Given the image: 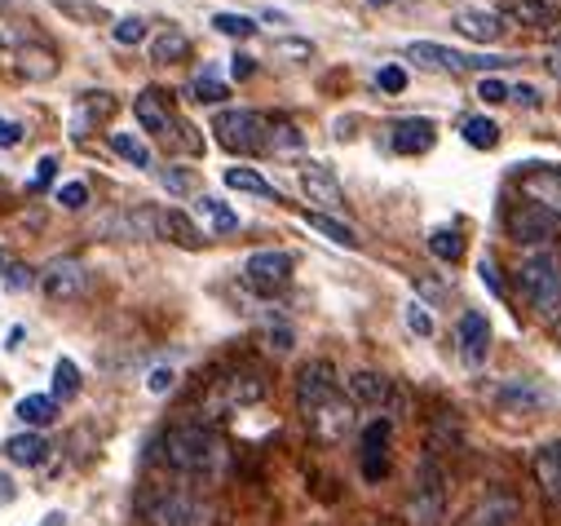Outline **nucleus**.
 <instances>
[{
  "label": "nucleus",
  "instance_id": "a211bd4d",
  "mask_svg": "<svg viewBox=\"0 0 561 526\" xmlns=\"http://www.w3.org/2000/svg\"><path fill=\"white\" fill-rule=\"evenodd\" d=\"M133 115H137V124L147 128L151 138H160L164 147H169V138H173V111H169V98L160 93V89H142L133 98Z\"/></svg>",
  "mask_w": 561,
  "mask_h": 526
},
{
  "label": "nucleus",
  "instance_id": "f03ea898",
  "mask_svg": "<svg viewBox=\"0 0 561 526\" xmlns=\"http://www.w3.org/2000/svg\"><path fill=\"white\" fill-rule=\"evenodd\" d=\"M164 469H173L186 482H213L226 469V443L208 421H178L156 443Z\"/></svg>",
  "mask_w": 561,
  "mask_h": 526
},
{
  "label": "nucleus",
  "instance_id": "09e8293b",
  "mask_svg": "<svg viewBox=\"0 0 561 526\" xmlns=\"http://www.w3.org/2000/svg\"><path fill=\"white\" fill-rule=\"evenodd\" d=\"M160 182H164L173 195H186V191L195 186V178H191L186 169H178V164H173V169H164V173H160Z\"/></svg>",
  "mask_w": 561,
  "mask_h": 526
},
{
  "label": "nucleus",
  "instance_id": "72a5a7b5",
  "mask_svg": "<svg viewBox=\"0 0 561 526\" xmlns=\"http://www.w3.org/2000/svg\"><path fill=\"white\" fill-rule=\"evenodd\" d=\"M106 142H111V151H115L119 160H128L133 169H151V147L137 138V134H111Z\"/></svg>",
  "mask_w": 561,
  "mask_h": 526
},
{
  "label": "nucleus",
  "instance_id": "7ed1b4c3",
  "mask_svg": "<svg viewBox=\"0 0 561 526\" xmlns=\"http://www.w3.org/2000/svg\"><path fill=\"white\" fill-rule=\"evenodd\" d=\"M137 517L147 526H217V504L199 487H142L137 495Z\"/></svg>",
  "mask_w": 561,
  "mask_h": 526
},
{
  "label": "nucleus",
  "instance_id": "6e6552de",
  "mask_svg": "<svg viewBox=\"0 0 561 526\" xmlns=\"http://www.w3.org/2000/svg\"><path fill=\"white\" fill-rule=\"evenodd\" d=\"M407 62L425 67V71L460 76V71H495V67H508V62H517V58H473V54H460V49L438 45V41H411V45H407Z\"/></svg>",
  "mask_w": 561,
  "mask_h": 526
},
{
  "label": "nucleus",
  "instance_id": "c756f323",
  "mask_svg": "<svg viewBox=\"0 0 561 526\" xmlns=\"http://www.w3.org/2000/svg\"><path fill=\"white\" fill-rule=\"evenodd\" d=\"M0 288H10V293H32L36 288V271L23 266V261L10 256L5 248H0Z\"/></svg>",
  "mask_w": 561,
  "mask_h": 526
},
{
  "label": "nucleus",
  "instance_id": "a19ab883",
  "mask_svg": "<svg viewBox=\"0 0 561 526\" xmlns=\"http://www.w3.org/2000/svg\"><path fill=\"white\" fill-rule=\"evenodd\" d=\"M402 319H407V328H411L415 336H434V310H430L425 301L411 297V301L402 306Z\"/></svg>",
  "mask_w": 561,
  "mask_h": 526
},
{
  "label": "nucleus",
  "instance_id": "dca6fc26",
  "mask_svg": "<svg viewBox=\"0 0 561 526\" xmlns=\"http://www.w3.org/2000/svg\"><path fill=\"white\" fill-rule=\"evenodd\" d=\"M345 393H350V403H354V408H367V412H385V408L402 403V399H398V389H393V380L380 376V371H354Z\"/></svg>",
  "mask_w": 561,
  "mask_h": 526
},
{
  "label": "nucleus",
  "instance_id": "5701e85b",
  "mask_svg": "<svg viewBox=\"0 0 561 526\" xmlns=\"http://www.w3.org/2000/svg\"><path fill=\"white\" fill-rule=\"evenodd\" d=\"M111 111H115V98H111V93H84V98L76 102V111H71V138H76V142L89 138Z\"/></svg>",
  "mask_w": 561,
  "mask_h": 526
},
{
  "label": "nucleus",
  "instance_id": "7c9ffc66",
  "mask_svg": "<svg viewBox=\"0 0 561 526\" xmlns=\"http://www.w3.org/2000/svg\"><path fill=\"white\" fill-rule=\"evenodd\" d=\"M195 213H199L217 235H234V230H239V217H234L217 195H199V199H195Z\"/></svg>",
  "mask_w": 561,
  "mask_h": 526
},
{
  "label": "nucleus",
  "instance_id": "864d4df0",
  "mask_svg": "<svg viewBox=\"0 0 561 526\" xmlns=\"http://www.w3.org/2000/svg\"><path fill=\"white\" fill-rule=\"evenodd\" d=\"M508 102H517V106H539L543 98H539V89H530V84H508Z\"/></svg>",
  "mask_w": 561,
  "mask_h": 526
},
{
  "label": "nucleus",
  "instance_id": "603ef678",
  "mask_svg": "<svg viewBox=\"0 0 561 526\" xmlns=\"http://www.w3.org/2000/svg\"><path fill=\"white\" fill-rule=\"evenodd\" d=\"M478 275H482V284H486L495 297H504V284H500V275H495V261H491V256L478 261Z\"/></svg>",
  "mask_w": 561,
  "mask_h": 526
},
{
  "label": "nucleus",
  "instance_id": "ddd939ff",
  "mask_svg": "<svg viewBox=\"0 0 561 526\" xmlns=\"http://www.w3.org/2000/svg\"><path fill=\"white\" fill-rule=\"evenodd\" d=\"M301 191H306V199L310 204H319L328 217L332 213H345V191H341V182H336V173L328 169V164H301Z\"/></svg>",
  "mask_w": 561,
  "mask_h": 526
},
{
  "label": "nucleus",
  "instance_id": "a878e982",
  "mask_svg": "<svg viewBox=\"0 0 561 526\" xmlns=\"http://www.w3.org/2000/svg\"><path fill=\"white\" fill-rule=\"evenodd\" d=\"M513 522H517V500L504 495V491H491V495L465 517V526H513Z\"/></svg>",
  "mask_w": 561,
  "mask_h": 526
},
{
  "label": "nucleus",
  "instance_id": "aec40b11",
  "mask_svg": "<svg viewBox=\"0 0 561 526\" xmlns=\"http://www.w3.org/2000/svg\"><path fill=\"white\" fill-rule=\"evenodd\" d=\"M522 195L535 208L561 217V169H530V173H522Z\"/></svg>",
  "mask_w": 561,
  "mask_h": 526
},
{
  "label": "nucleus",
  "instance_id": "4c0bfd02",
  "mask_svg": "<svg viewBox=\"0 0 561 526\" xmlns=\"http://www.w3.org/2000/svg\"><path fill=\"white\" fill-rule=\"evenodd\" d=\"M27 41H36L32 19H0V49H23Z\"/></svg>",
  "mask_w": 561,
  "mask_h": 526
},
{
  "label": "nucleus",
  "instance_id": "6ab92c4d",
  "mask_svg": "<svg viewBox=\"0 0 561 526\" xmlns=\"http://www.w3.org/2000/svg\"><path fill=\"white\" fill-rule=\"evenodd\" d=\"M58 49L49 45V41H27L23 49H14V71L27 80V84H45V80H54L58 76Z\"/></svg>",
  "mask_w": 561,
  "mask_h": 526
},
{
  "label": "nucleus",
  "instance_id": "423d86ee",
  "mask_svg": "<svg viewBox=\"0 0 561 526\" xmlns=\"http://www.w3.org/2000/svg\"><path fill=\"white\" fill-rule=\"evenodd\" d=\"M443 508H447V478H443L438 460L425 456V460L415 465V478H411V491H407L402 513H407L411 526H438Z\"/></svg>",
  "mask_w": 561,
  "mask_h": 526
},
{
  "label": "nucleus",
  "instance_id": "680f3d73",
  "mask_svg": "<svg viewBox=\"0 0 561 526\" xmlns=\"http://www.w3.org/2000/svg\"><path fill=\"white\" fill-rule=\"evenodd\" d=\"M41 526H67V517H62V513H49V517H45Z\"/></svg>",
  "mask_w": 561,
  "mask_h": 526
},
{
  "label": "nucleus",
  "instance_id": "5fc2aeb1",
  "mask_svg": "<svg viewBox=\"0 0 561 526\" xmlns=\"http://www.w3.org/2000/svg\"><path fill=\"white\" fill-rule=\"evenodd\" d=\"M274 54H284V58H310V54H314V45H310V41H278V45H274Z\"/></svg>",
  "mask_w": 561,
  "mask_h": 526
},
{
  "label": "nucleus",
  "instance_id": "4468645a",
  "mask_svg": "<svg viewBox=\"0 0 561 526\" xmlns=\"http://www.w3.org/2000/svg\"><path fill=\"white\" fill-rule=\"evenodd\" d=\"M504 226H508V235H513L517 243H526V248H539V243L557 239V217L543 213V208H535V204L513 208V213L504 217Z\"/></svg>",
  "mask_w": 561,
  "mask_h": 526
},
{
  "label": "nucleus",
  "instance_id": "13d9d810",
  "mask_svg": "<svg viewBox=\"0 0 561 526\" xmlns=\"http://www.w3.org/2000/svg\"><path fill=\"white\" fill-rule=\"evenodd\" d=\"M270 345H274L278 354H284V350H293V332H288V328H278V332H270Z\"/></svg>",
  "mask_w": 561,
  "mask_h": 526
},
{
  "label": "nucleus",
  "instance_id": "473e14b6",
  "mask_svg": "<svg viewBox=\"0 0 561 526\" xmlns=\"http://www.w3.org/2000/svg\"><path fill=\"white\" fill-rule=\"evenodd\" d=\"M14 412H19V421H23V425L41 430V425H49V421L58 416V403L49 399V393H27V399H23Z\"/></svg>",
  "mask_w": 561,
  "mask_h": 526
},
{
  "label": "nucleus",
  "instance_id": "c9c22d12",
  "mask_svg": "<svg viewBox=\"0 0 561 526\" xmlns=\"http://www.w3.org/2000/svg\"><path fill=\"white\" fill-rule=\"evenodd\" d=\"M226 186L243 191V195H261V199H278V191L256 173V169H226Z\"/></svg>",
  "mask_w": 561,
  "mask_h": 526
},
{
  "label": "nucleus",
  "instance_id": "2eb2a0df",
  "mask_svg": "<svg viewBox=\"0 0 561 526\" xmlns=\"http://www.w3.org/2000/svg\"><path fill=\"white\" fill-rule=\"evenodd\" d=\"M491 319L482 315V310H465L460 315V323H456V345H460V358L469 363V367H482L486 363V354H491Z\"/></svg>",
  "mask_w": 561,
  "mask_h": 526
},
{
  "label": "nucleus",
  "instance_id": "0e129e2a",
  "mask_svg": "<svg viewBox=\"0 0 561 526\" xmlns=\"http://www.w3.org/2000/svg\"><path fill=\"white\" fill-rule=\"evenodd\" d=\"M367 5H393V0H367Z\"/></svg>",
  "mask_w": 561,
  "mask_h": 526
},
{
  "label": "nucleus",
  "instance_id": "49530a36",
  "mask_svg": "<svg viewBox=\"0 0 561 526\" xmlns=\"http://www.w3.org/2000/svg\"><path fill=\"white\" fill-rule=\"evenodd\" d=\"M478 98L491 102V106H500V102H508V84H504L500 76H486V80L478 84Z\"/></svg>",
  "mask_w": 561,
  "mask_h": 526
},
{
  "label": "nucleus",
  "instance_id": "4be33fe9",
  "mask_svg": "<svg viewBox=\"0 0 561 526\" xmlns=\"http://www.w3.org/2000/svg\"><path fill=\"white\" fill-rule=\"evenodd\" d=\"M500 19L513 23V27H535V32H539V27H552L561 14H557L552 0H504Z\"/></svg>",
  "mask_w": 561,
  "mask_h": 526
},
{
  "label": "nucleus",
  "instance_id": "cd10ccee",
  "mask_svg": "<svg viewBox=\"0 0 561 526\" xmlns=\"http://www.w3.org/2000/svg\"><path fill=\"white\" fill-rule=\"evenodd\" d=\"M186 54H191V36H186L182 27H164V32L151 41V62H160V67L186 62Z\"/></svg>",
  "mask_w": 561,
  "mask_h": 526
},
{
  "label": "nucleus",
  "instance_id": "e433bc0d",
  "mask_svg": "<svg viewBox=\"0 0 561 526\" xmlns=\"http://www.w3.org/2000/svg\"><path fill=\"white\" fill-rule=\"evenodd\" d=\"M306 221H310L319 235H328L332 243H341V248H358L354 226H345V221H336V217H328V213H306Z\"/></svg>",
  "mask_w": 561,
  "mask_h": 526
},
{
  "label": "nucleus",
  "instance_id": "412c9836",
  "mask_svg": "<svg viewBox=\"0 0 561 526\" xmlns=\"http://www.w3.org/2000/svg\"><path fill=\"white\" fill-rule=\"evenodd\" d=\"M451 27L460 32V36H469L473 45H495V41H504V19L500 14H491V10H456L451 14Z\"/></svg>",
  "mask_w": 561,
  "mask_h": 526
},
{
  "label": "nucleus",
  "instance_id": "de8ad7c7",
  "mask_svg": "<svg viewBox=\"0 0 561 526\" xmlns=\"http://www.w3.org/2000/svg\"><path fill=\"white\" fill-rule=\"evenodd\" d=\"M376 84H380L385 93H402V89H407V71H402V67H380V71H376Z\"/></svg>",
  "mask_w": 561,
  "mask_h": 526
},
{
  "label": "nucleus",
  "instance_id": "c03bdc74",
  "mask_svg": "<svg viewBox=\"0 0 561 526\" xmlns=\"http://www.w3.org/2000/svg\"><path fill=\"white\" fill-rule=\"evenodd\" d=\"M111 41H115V45H142V41H147V19H137V14L119 19V23L111 27Z\"/></svg>",
  "mask_w": 561,
  "mask_h": 526
},
{
  "label": "nucleus",
  "instance_id": "4d7b16f0",
  "mask_svg": "<svg viewBox=\"0 0 561 526\" xmlns=\"http://www.w3.org/2000/svg\"><path fill=\"white\" fill-rule=\"evenodd\" d=\"M23 142V128L14 119H0V147H19Z\"/></svg>",
  "mask_w": 561,
  "mask_h": 526
},
{
  "label": "nucleus",
  "instance_id": "e2e57ef3",
  "mask_svg": "<svg viewBox=\"0 0 561 526\" xmlns=\"http://www.w3.org/2000/svg\"><path fill=\"white\" fill-rule=\"evenodd\" d=\"M552 336H557V341H561V319H557V323H552Z\"/></svg>",
  "mask_w": 561,
  "mask_h": 526
},
{
  "label": "nucleus",
  "instance_id": "3c124183",
  "mask_svg": "<svg viewBox=\"0 0 561 526\" xmlns=\"http://www.w3.org/2000/svg\"><path fill=\"white\" fill-rule=\"evenodd\" d=\"M173 385H178V371H173V367H156V371L147 376V389H151V393H169Z\"/></svg>",
  "mask_w": 561,
  "mask_h": 526
},
{
  "label": "nucleus",
  "instance_id": "f8f14e48",
  "mask_svg": "<svg viewBox=\"0 0 561 526\" xmlns=\"http://www.w3.org/2000/svg\"><path fill=\"white\" fill-rule=\"evenodd\" d=\"M548 403H552V393H548L539 380H526V376L504 380V385L495 389V408H500L504 416H535V412L548 408Z\"/></svg>",
  "mask_w": 561,
  "mask_h": 526
},
{
  "label": "nucleus",
  "instance_id": "052dcab7",
  "mask_svg": "<svg viewBox=\"0 0 561 526\" xmlns=\"http://www.w3.org/2000/svg\"><path fill=\"white\" fill-rule=\"evenodd\" d=\"M543 67H548V76H552V80H561V54H548V58H543Z\"/></svg>",
  "mask_w": 561,
  "mask_h": 526
},
{
  "label": "nucleus",
  "instance_id": "ea45409f",
  "mask_svg": "<svg viewBox=\"0 0 561 526\" xmlns=\"http://www.w3.org/2000/svg\"><path fill=\"white\" fill-rule=\"evenodd\" d=\"M213 32H221L230 41H248L256 32V19H248V14H213Z\"/></svg>",
  "mask_w": 561,
  "mask_h": 526
},
{
  "label": "nucleus",
  "instance_id": "20e7f679",
  "mask_svg": "<svg viewBox=\"0 0 561 526\" xmlns=\"http://www.w3.org/2000/svg\"><path fill=\"white\" fill-rule=\"evenodd\" d=\"M517 288L526 297V306L543 319H552L561 310V256L535 248L522 256V266H517Z\"/></svg>",
  "mask_w": 561,
  "mask_h": 526
},
{
  "label": "nucleus",
  "instance_id": "2f4dec72",
  "mask_svg": "<svg viewBox=\"0 0 561 526\" xmlns=\"http://www.w3.org/2000/svg\"><path fill=\"white\" fill-rule=\"evenodd\" d=\"M460 138H465L469 147H478V151H491V147L500 142V124L486 119V115H469V119L460 124Z\"/></svg>",
  "mask_w": 561,
  "mask_h": 526
},
{
  "label": "nucleus",
  "instance_id": "37998d69",
  "mask_svg": "<svg viewBox=\"0 0 561 526\" xmlns=\"http://www.w3.org/2000/svg\"><path fill=\"white\" fill-rule=\"evenodd\" d=\"M430 252H434V256H443V261H460L465 243H460V235H456L451 226H443V230H434V235H430Z\"/></svg>",
  "mask_w": 561,
  "mask_h": 526
},
{
  "label": "nucleus",
  "instance_id": "69168bd1",
  "mask_svg": "<svg viewBox=\"0 0 561 526\" xmlns=\"http://www.w3.org/2000/svg\"><path fill=\"white\" fill-rule=\"evenodd\" d=\"M552 54H561V36H557V41H552Z\"/></svg>",
  "mask_w": 561,
  "mask_h": 526
},
{
  "label": "nucleus",
  "instance_id": "1a4fd4ad",
  "mask_svg": "<svg viewBox=\"0 0 561 526\" xmlns=\"http://www.w3.org/2000/svg\"><path fill=\"white\" fill-rule=\"evenodd\" d=\"M89 284H93V275H89V266H84L80 256H54L45 271H36V288H41L45 301H54V306L80 301V297L89 293Z\"/></svg>",
  "mask_w": 561,
  "mask_h": 526
},
{
  "label": "nucleus",
  "instance_id": "338daca9",
  "mask_svg": "<svg viewBox=\"0 0 561 526\" xmlns=\"http://www.w3.org/2000/svg\"><path fill=\"white\" fill-rule=\"evenodd\" d=\"M0 5H10V0H0Z\"/></svg>",
  "mask_w": 561,
  "mask_h": 526
},
{
  "label": "nucleus",
  "instance_id": "f704fd0d",
  "mask_svg": "<svg viewBox=\"0 0 561 526\" xmlns=\"http://www.w3.org/2000/svg\"><path fill=\"white\" fill-rule=\"evenodd\" d=\"M76 393H80V367L71 358H58L54 363V389H49V399L54 403H71Z\"/></svg>",
  "mask_w": 561,
  "mask_h": 526
},
{
  "label": "nucleus",
  "instance_id": "79ce46f5",
  "mask_svg": "<svg viewBox=\"0 0 561 526\" xmlns=\"http://www.w3.org/2000/svg\"><path fill=\"white\" fill-rule=\"evenodd\" d=\"M54 10L76 19V23H106V10L102 5H89V0H54Z\"/></svg>",
  "mask_w": 561,
  "mask_h": 526
},
{
  "label": "nucleus",
  "instance_id": "6e6d98bb",
  "mask_svg": "<svg viewBox=\"0 0 561 526\" xmlns=\"http://www.w3.org/2000/svg\"><path fill=\"white\" fill-rule=\"evenodd\" d=\"M252 71H256V58H248V54H234V58H230V76H234V80H248Z\"/></svg>",
  "mask_w": 561,
  "mask_h": 526
},
{
  "label": "nucleus",
  "instance_id": "39448f33",
  "mask_svg": "<svg viewBox=\"0 0 561 526\" xmlns=\"http://www.w3.org/2000/svg\"><path fill=\"white\" fill-rule=\"evenodd\" d=\"M265 393H270L265 371H261V367L239 363V367H230V371H221V376L213 380V389H208V416L239 412V408H256V403L265 399Z\"/></svg>",
  "mask_w": 561,
  "mask_h": 526
},
{
  "label": "nucleus",
  "instance_id": "393cba45",
  "mask_svg": "<svg viewBox=\"0 0 561 526\" xmlns=\"http://www.w3.org/2000/svg\"><path fill=\"white\" fill-rule=\"evenodd\" d=\"M535 478H539V491L561 508V438L557 443H543L535 451Z\"/></svg>",
  "mask_w": 561,
  "mask_h": 526
},
{
  "label": "nucleus",
  "instance_id": "c85d7f7f",
  "mask_svg": "<svg viewBox=\"0 0 561 526\" xmlns=\"http://www.w3.org/2000/svg\"><path fill=\"white\" fill-rule=\"evenodd\" d=\"M265 151H274V156H297V151H306V134H301L297 124H288V119H270Z\"/></svg>",
  "mask_w": 561,
  "mask_h": 526
},
{
  "label": "nucleus",
  "instance_id": "bb28decb",
  "mask_svg": "<svg viewBox=\"0 0 561 526\" xmlns=\"http://www.w3.org/2000/svg\"><path fill=\"white\" fill-rule=\"evenodd\" d=\"M0 451H5V460L19 465V469H41L45 456H49V443H45L36 430H27V434H14Z\"/></svg>",
  "mask_w": 561,
  "mask_h": 526
},
{
  "label": "nucleus",
  "instance_id": "8fccbe9b",
  "mask_svg": "<svg viewBox=\"0 0 561 526\" xmlns=\"http://www.w3.org/2000/svg\"><path fill=\"white\" fill-rule=\"evenodd\" d=\"M54 173H58V160H54V156H45V160L36 164V178L27 182V191H45V186L54 182Z\"/></svg>",
  "mask_w": 561,
  "mask_h": 526
},
{
  "label": "nucleus",
  "instance_id": "9d476101",
  "mask_svg": "<svg viewBox=\"0 0 561 526\" xmlns=\"http://www.w3.org/2000/svg\"><path fill=\"white\" fill-rule=\"evenodd\" d=\"M243 284L261 297H274L293 284V252H278V248H265V252H252L243 261Z\"/></svg>",
  "mask_w": 561,
  "mask_h": 526
},
{
  "label": "nucleus",
  "instance_id": "0eeeda50",
  "mask_svg": "<svg viewBox=\"0 0 561 526\" xmlns=\"http://www.w3.org/2000/svg\"><path fill=\"white\" fill-rule=\"evenodd\" d=\"M213 134H217V142L226 151L256 156V151H265V138H270V115L248 111V106H230V111L213 115Z\"/></svg>",
  "mask_w": 561,
  "mask_h": 526
},
{
  "label": "nucleus",
  "instance_id": "b1692460",
  "mask_svg": "<svg viewBox=\"0 0 561 526\" xmlns=\"http://www.w3.org/2000/svg\"><path fill=\"white\" fill-rule=\"evenodd\" d=\"M156 235L173 239L178 248H204V243H208L204 230H199L182 208H164V213H156Z\"/></svg>",
  "mask_w": 561,
  "mask_h": 526
},
{
  "label": "nucleus",
  "instance_id": "a18cd8bd",
  "mask_svg": "<svg viewBox=\"0 0 561 526\" xmlns=\"http://www.w3.org/2000/svg\"><path fill=\"white\" fill-rule=\"evenodd\" d=\"M58 204L71 208V213H80V208L89 204V186H84V182H62V186H58Z\"/></svg>",
  "mask_w": 561,
  "mask_h": 526
},
{
  "label": "nucleus",
  "instance_id": "f257e3e1",
  "mask_svg": "<svg viewBox=\"0 0 561 526\" xmlns=\"http://www.w3.org/2000/svg\"><path fill=\"white\" fill-rule=\"evenodd\" d=\"M297 408L306 416V430L328 447L341 443L358 421V408L350 403V393L328 358H310L297 371Z\"/></svg>",
  "mask_w": 561,
  "mask_h": 526
},
{
  "label": "nucleus",
  "instance_id": "58836bf2",
  "mask_svg": "<svg viewBox=\"0 0 561 526\" xmlns=\"http://www.w3.org/2000/svg\"><path fill=\"white\" fill-rule=\"evenodd\" d=\"M191 98H195V102H204V106H217V102H226V98H230V89L217 80V71H204V76H195V80H191Z\"/></svg>",
  "mask_w": 561,
  "mask_h": 526
},
{
  "label": "nucleus",
  "instance_id": "f3484780",
  "mask_svg": "<svg viewBox=\"0 0 561 526\" xmlns=\"http://www.w3.org/2000/svg\"><path fill=\"white\" fill-rule=\"evenodd\" d=\"M434 142H438V124L425 115H407L389 128V147L398 156H425V151H434Z\"/></svg>",
  "mask_w": 561,
  "mask_h": 526
},
{
  "label": "nucleus",
  "instance_id": "bf43d9fd",
  "mask_svg": "<svg viewBox=\"0 0 561 526\" xmlns=\"http://www.w3.org/2000/svg\"><path fill=\"white\" fill-rule=\"evenodd\" d=\"M0 504H14V482L0 473Z\"/></svg>",
  "mask_w": 561,
  "mask_h": 526
},
{
  "label": "nucleus",
  "instance_id": "9b49d317",
  "mask_svg": "<svg viewBox=\"0 0 561 526\" xmlns=\"http://www.w3.org/2000/svg\"><path fill=\"white\" fill-rule=\"evenodd\" d=\"M389 438H393V421L376 416L363 425V443H358V469L367 482H385L389 478Z\"/></svg>",
  "mask_w": 561,
  "mask_h": 526
}]
</instances>
